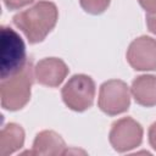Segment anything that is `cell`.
Listing matches in <instances>:
<instances>
[{
    "mask_svg": "<svg viewBox=\"0 0 156 156\" xmlns=\"http://www.w3.org/2000/svg\"><path fill=\"white\" fill-rule=\"evenodd\" d=\"M130 94L133 95L136 104L152 107L156 105V77L151 74H143L136 77L130 88Z\"/></svg>",
    "mask_w": 156,
    "mask_h": 156,
    "instance_id": "cell-10",
    "label": "cell"
},
{
    "mask_svg": "<svg viewBox=\"0 0 156 156\" xmlns=\"http://www.w3.org/2000/svg\"><path fill=\"white\" fill-rule=\"evenodd\" d=\"M146 24L149 30L156 35V12L146 15Z\"/></svg>",
    "mask_w": 156,
    "mask_h": 156,
    "instance_id": "cell-15",
    "label": "cell"
},
{
    "mask_svg": "<svg viewBox=\"0 0 156 156\" xmlns=\"http://www.w3.org/2000/svg\"><path fill=\"white\" fill-rule=\"evenodd\" d=\"M24 144V130L16 123L6 124L0 133V154L11 155L20 150Z\"/></svg>",
    "mask_w": 156,
    "mask_h": 156,
    "instance_id": "cell-11",
    "label": "cell"
},
{
    "mask_svg": "<svg viewBox=\"0 0 156 156\" xmlns=\"http://www.w3.org/2000/svg\"><path fill=\"white\" fill-rule=\"evenodd\" d=\"M110 144L118 152H126L138 147L143 140V128L140 123L130 117L116 121L108 134Z\"/></svg>",
    "mask_w": 156,
    "mask_h": 156,
    "instance_id": "cell-6",
    "label": "cell"
},
{
    "mask_svg": "<svg viewBox=\"0 0 156 156\" xmlns=\"http://www.w3.org/2000/svg\"><path fill=\"white\" fill-rule=\"evenodd\" d=\"M149 143L151 147L156 151V122H154L149 129Z\"/></svg>",
    "mask_w": 156,
    "mask_h": 156,
    "instance_id": "cell-16",
    "label": "cell"
},
{
    "mask_svg": "<svg viewBox=\"0 0 156 156\" xmlns=\"http://www.w3.org/2000/svg\"><path fill=\"white\" fill-rule=\"evenodd\" d=\"M58 11L51 1H39L32 7L13 16V24L20 28L30 44L43 41L54 29Z\"/></svg>",
    "mask_w": 156,
    "mask_h": 156,
    "instance_id": "cell-1",
    "label": "cell"
},
{
    "mask_svg": "<svg viewBox=\"0 0 156 156\" xmlns=\"http://www.w3.org/2000/svg\"><path fill=\"white\" fill-rule=\"evenodd\" d=\"M61 95L68 108L76 112H83L94 102L95 83L87 74H74L62 88Z\"/></svg>",
    "mask_w": 156,
    "mask_h": 156,
    "instance_id": "cell-4",
    "label": "cell"
},
{
    "mask_svg": "<svg viewBox=\"0 0 156 156\" xmlns=\"http://www.w3.org/2000/svg\"><path fill=\"white\" fill-rule=\"evenodd\" d=\"M68 74L67 65L57 57H46L40 60L34 67V77L41 85L49 88L58 87Z\"/></svg>",
    "mask_w": 156,
    "mask_h": 156,
    "instance_id": "cell-8",
    "label": "cell"
},
{
    "mask_svg": "<svg viewBox=\"0 0 156 156\" xmlns=\"http://www.w3.org/2000/svg\"><path fill=\"white\" fill-rule=\"evenodd\" d=\"M127 61L135 71L156 69V40L146 35L134 39L127 50Z\"/></svg>",
    "mask_w": 156,
    "mask_h": 156,
    "instance_id": "cell-7",
    "label": "cell"
},
{
    "mask_svg": "<svg viewBox=\"0 0 156 156\" xmlns=\"http://www.w3.org/2000/svg\"><path fill=\"white\" fill-rule=\"evenodd\" d=\"M26 45L12 28L2 26L0 33V76L9 78L27 65Z\"/></svg>",
    "mask_w": 156,
    "mask_h": 156,
    "instance_id": "cell-3",
    "label": "cell"
},
{
    "mask_svg": "<svg viewBox=\"0 0 156 156\" xmlns=\"http://www.w3.org/2000/svg\"><path fill=\"white\" fill-rule=\"evenodd\" d=\"M99 108L108 115L116 116L126 112L130 105V91L121 79H110L101 84L98 99Z\"/></svg>",
    "mask_w": 156,
    "mask_h": 156,
    "instance_id": "cell-5",
    "label": "cell"
},
{
    "mask_svg": "<svg viewBox=\"0 0 156 156\" xmlns=\"http://www.w3.org/2000/svg\"><path fill=\"white\" fill-rule=\"evenodd\" d=\"M111 0H79L82 9L90 15H100L105 12Z\"/></svg>",
    "mask_w": 156,
    "mask_h": 156,
    "instance_id": "cell-12",
    "label": "cell"
},
{
    "mask_svg": "<svg viewBox=\"0 0 156 156\" xmlns=\"http://www.w3.org/2000/svg\"><path fill=\"white\" fill-rule=\"evenodd\" d=\"M66 144L63 139L54 130H43L37 134L29 155L39 156H57L66 154Z\"/></svg>",
    "mask_w": 156,
    "mask_h": 156,
    "instance_id": "cell-9",
    "label": "cell"
},
{
    "mask_svg": "<svg viewBox=\"0 0 156 156\" xmlns=\"http://www.w3.org/2000/svg\"><path fill=\"white\" fill-rule=\"evenodd\" d=\"M2 1L9 10H18L21 7L32 4L34 0H2Z\"/></svg>",
    "mask_w": 156,
    "mask_h": 156,
    "instance_id": "cell-13",
    "label": "cell"
},
{
    "mask_svg": "<svg viewBox=\"0 0 156 156\" xmlns=\"http://www.w3.org/2000/svg\"><path fill=\"white\" fill-rule=\"evenodd\" d=\"M140 6L147 12V13H154L156 12V0H138Z\"/></svg>",
    "mask_w": 156,
    "mask_h": 156,
    "instance_id": "cell-14",
    "label": "cell"
},
{
    "mask_svg": "<svg viewBox=\"0 0 156 156\" xmlns=\"http://www.w3.org/2000/svg\"><path fill=\"white\" fill-rule=\"evenodd\" d=\"M34 68L32 62L13 76L1 79L0 94L1 106L7 111H17L23 108L30 99V88L33 84Z\"/></svg>",
    "mask_w": 156,
    "mask_h": 156,
    "instance_id": "cell-2",
    "label": "cell"
}]
</instances>
